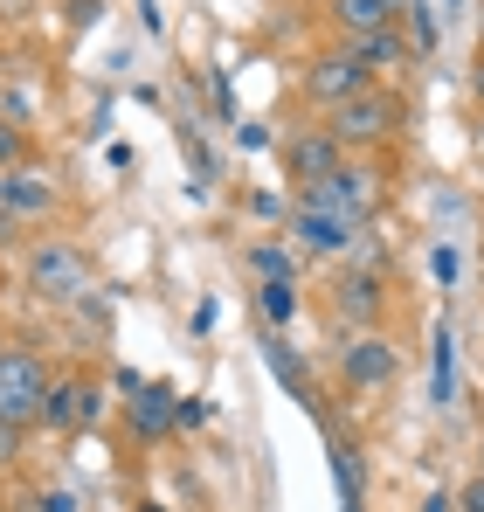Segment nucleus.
I'll return each mask as SVG.
<instances>
[{
	"label": "nucleus",
	"mask_w": 484,
	"mask_h": 512,
	"mask_svg": "<svg viewBox=\"0 0 484 512\" xmlns=\"http://www.w3.org/2000/svg\"><path fill=\"white\" fill-rule=\"evenodd\" d=\"M90 284H97V270H90V256L77 243H35L28 250V291L42 305H83Z\"/></svg>",
	"instance_id": "nucleus-1"
},
{
	"label": "nucleus",
	"mask_w": 484,
	"mask_h": 512,
	"mask_svg": "<svg viewBox=\"0 0 484 512\" xmlns=\"http://www.w3.org/2000/svg\"><path fill=\"white\" fill-rule=\"evenodd\" d=\"M49 360L35 353V346H7L0 353V416L14 429H28V423H42V402H49Z\"/></svg>",
	"instance_id": "nucleus-2"
},
{
	"label": "nucleus",
	"mask_w": 484,
	"mask_h": 512,
	"mask_svg": "<svg viewBox=\"0 0 484 512\" xmlns=\"http://www.w3.org/2000/svg\"><path fill=\"white\" fill-rule=\"evenodd\" d=\"M395 125H402V97L374 84V90H360L353 104H339L325 132H332L339 146H381V139H395Z\"/></svg>",
	"instance_id": "nucleus-3"
},
{
	"label": "nucleus",
	"mask_w": 484,
	"mask_h": 512,
	"mask_svg": "<svg viewBox=\"0 0 484 512\" xmlns=\"http://www.w3.org/2000/svg\"><path fill=\"white\" fill-rule=\"evenodd\" d=\"M298 201L305 208H325V215H346V222H374L381 187H374L367 167H339V173H325V180H312V187H298Z\"/></svg>",
	"instance_id": "nucleus-4"
},
{
	"label": "nucleus",
	"mask_w": 484,
	"mask_h": 512,
	"mask_svg": "<svg viewBox=\"0 0 484 512\" xmlns=\"http://www.w3.org/2000/svg\"><path fill=\"white\" fill-rule=\"evenodd\" d=\"M360 90H374V70L339 42V49H325V56H312V70H305V97L312 104H325V111H339V104H353Z\"/></svg>",
	"instance_id": "nucleus-5"
},
{
	"label": "nucleus",
	"mask_w": 484,
	"mask_h": 512,
	"mask_svg": "<svg viewBox=\"0 0 484 512\" xmlns=\"http://www.w3.org/2000/svg\"><path fill=\"white\" fill-rule=\"evenodd\" d=\"M339 374H346L353 395H381V388H395L402 353H395V340H381V333H353V340L339 346Z\"/></svg>",
	"instance_id": "nucleus-6"
},
{
	"label": "nucleus",
	"mask_w": 484,
	"mask_h": 512,
	"mask_svg": "<svg viewBox=\"0 0 484 512\" xmlns=\"http://www.w3.org/2000/svg\"><path fill=\"white\" fill-rule=\"evenodd\" d=\"M332 312H339L353 333H374V319L388 312V284H381V270H374V263L339 270V277H332Z\"/></svg>",
	"instance_id": "nucleus-7"
},
{
	"label": "nucleus",
	"mask_w": 484,
	"mask_h": 512,
	"mask_svg": "<svg viewBox=\"0 0 484 512\" xmlns=\"http://www.w3.org/2000/svg\"><path fill=\"white\" fill-rule=\"evenodd\" d=\"M360 229L367 222H346V215H325V208H291V236H298V256H353L360 250Z\"/></svg>",
	"instance_id": "nucleus-8"
},
{
	"label": "nucleus",
	"mask_w": 484,
	"mask_h": 512,
	"mask_svg": "<svg viewBox=\"0 0 484 512\" xmlns=\"http://www.w3.org/2000/svg\"><path fill=\"white\" fill-rule=\"evenodd\" d=\"M97 416H104V388H97V381H49L42 429H56V436H83V429H97Z\"/></svg>",
	"instance_id": "nucleus-9"
},
{
	"label": "nucleus",
	"mask_w": 484,
	"mask_h": 512,
	"mask_svg": "<svg viewBox=\"0 0 484 512\" xmlns=\"http://www.w3.org/2000/svg\"><path fill=\"white\" fill-rule=\"evenodd\" d=\"M0 208H7L14 222H42V215L63 208V187H56L49 173H35V167H7L0 173Z\"/></svg>",
	"instance_id": "nucleus-10"
},
{
	"label": "nucleus",
	"mask_w": 484,
	"mask_h": 512,
	"mask_svg": "<svg viewBox=\"0 0 484 512\" xmlns=\"http://www.w3.org/2000/svg\"><path fill=\"white\" fill-rule=\"evenodd\" d=\"M284 167H291L298 187H312V180H325V173L346 167V146H339L325 125H305V132H291V139H284Z\"/></svg>",
	"instance_id": "nucleus-11"
},
{
	"label": "nucleus",
	"mask_w": 484,
	"mask_h": 512,
	"mask_svg": "<svg viewBox=\"0 0 484 512\" xmlns=\"http://www.w3.org/2000/svg\"><path fill=\"white\" fill-rule=\"evenodd\" d=\"M242 270H249L256 284H298V250H284V243H249V250H242Z\"/></svg>",
	"instance_id": "nucleus-12"
},
{
	"label": "nucleus",
	"mask_w": 484,
	"mask_h": 512,
	"mask_svg": "<svg viewBox=\"0 0 484 512\" xmlns=\"http://www.w3.org/2000/svg\"><path fill=\"white\" fill-rule=\"evenodd\" d=\"M125 409H132V429H139V436H153V443L173 429V395H166V388H139Z\"/></svg>",
	"instance_id": "nucleus-13"
},
{
	"label": "nucleus",
	"mask_w": 484,
	"mask_h": 512,
	"mask_svg": "<svg viewBox=\"0 0 484 512\" xmlns=\"http://www.w3.org/2000/svg\"><path fill=\"white\" fill-rule=\"evenodd\" d=\"M256 319H263V333L298 326V284H256Z\"/></svg>",
	"instance_id": "nucleus-14"
},
{
	"label": "nucleus",
	"mask_w": 484,
	"mask_h": 512,
	"mask_svg": "<svg viewBox=\"0 0 484 512\" xmlns=\"http://www.w3.org/2000/svg\"><path fill=\"white\" fill-rule=\"evenodd\" d=\"M367 70H395V63H408V42H402V28H374V35H360V42H346Z\"/></svg>",
	"instance_id": "nucleus-15"
},
{
	"label": "nucleus",
	"mask_w": 484,
	"mask_h": 512,
	"mask_svg": "<svg viewBox=\"0 0 484 512\" xmlns=\"http://www.w3.org/2000/svg\"><path fill=\"white\" fill-rule=\"evenodd\" d=\"M339 28H346V42H360L374 28H395V7L388 0H339Z\"/></svg>",
	"instance_id": "nucleus-16"
},
{
	"label": "nucleus",
	"mask_w": 484,
	"mask_h": 512,
	"mask_svg": "<svg viewBox=\"0 0 484 512\" xmlns=\"http://www.w3.org/2000/svg\"><path fill=\"white\" fill-rule=\"evenodd\" d=\"M263 360H270V367H277V381H284V388H291V395H298V402H319V395H312V374H305V360H291V353H284V340H277V333H263Z\"/></svg>",
	"instance_id": "nucleus-17"
},
{
	"label": "nucleus",
	"mask_w": 484,
	"mask_h": 512,
	"mask_svg": "<svg viewBox=\"0 0 484 512\" xmlns=\"http://www.w3.org/2000/svg\"><path fill=\"white\" fill-rule=\"evenodd\" d=\"M332 471H339V492H346V506H360V485H367V464H360V443H332Z\"/></svg>",
	"instance_id": "nucleus-18"
},
{
	"label": "nucleus",
	"mask_w": 484,
	"mask_h": 512,
	"mask_svg": "<svg viewBox=\"0 0 484 512\" xmlns=\"http://www.w3.org/2000/svg\"><path fill=\"white\" fill-rule=\"evenodd\" d=\"M395 28H408L415 56H429V49H436V21H429V7H422V0H408L402 14H395Z\"/></svg>",
	"instance_id": "nucleus-19"
},
{
	"label": "nucleus",
	"mask_w": 484,
	"mask_h": 512,
	"mask_svg": "<svg viewBox=\"0 0 484 512\" xmlns=\"http://www.w3.org/2000/svg\"><path fill=\"white\" fill-rule=\"evenodd\" d=\"M21 153H28V132H21V125H14V118L0 111V173L21 167Z\"/></svg>",
	"instance_id": "nucleus-20"
},
{
	"label": "nucleus",
	"mask_w": 484,
	"mask_h": 512,
	"mask_svg": "<svg viewBox=\"0 0 484 512\" xmlns=\"http://www.w3.org/2000/svg\"><path fill=\"white\" fill-rule=\"evenodd\" d=\"M14 457H21V429L0 416V471H14Z\"/></svg>",
	"instance_id": "nucleus-21"
},
{
	"label": "nucleus",
	"mask_w": 484,
	"mask_h": 512,
	"mask_svg": "<svg viewBox=\"0 0 484 512\" xmlns=\"http://www.w3.org/2000/svg\"><path fill=\"white\" fill-rule=\"evenodd\" d=\"M42 512H83V506H77L70 485H56V492H42Z\"/></svg>",
	"instance_id": "nucleus-22"
},
{
	"label": "nucleus",
	"mask_w": 484,
	"mask_h": 512,
	"mask_svg": "<svg viewBox=\"0 0 484 512\" xmlns=\"http://www.w3.org/2000/svg\"><path fill=\"white\" fill-rule=\"evenodd\" d=\"M457 512H484V471L464 485V492H457Z\"/></svg>",
	"instance_id": "nucleus-23"
},
{
	"label": "nucleus",
	"mask_w": 484,
	"mask_h": 512,
	"mask_svg": "<svg viewBox=\"0 0 484 512\" xmlns=\"http://www.w3.org/2000/svg\"><path fill=\"white\" fill-rule=\"evenodd\" d=\"M201 416H208L201 402H173V429H194V423H201Z\"/></svg>",
	"instance_id": "nucleus-24"
},
{
	"label": "nucleus",
	"mask_w": 484,
	"mask_h": 512,
	"mask_svg": "<svg viewBox=\"0 0 484 512\" xmlns=\"http://www.w3.org/2000/svg\"><path fill=\"white\" fill-rule=\"evenodd\" d=\"M97 14H104L97 0H70V21H77V28H83V21H97Z\"/></svg>",
	"instance_id": "nucleus-25"
},
{
	"label": "nucleus",
	"mask_w": 484,
	"mask_h": 512,
	"mask_svg": "<svg viewBox=\"0 0 484 512\" xmlns=\"http://www.w3.org/2000/svg\"><path fill=\"white\" fill-rule=\"evenodd\" d=\"M422 512H457V492H429V499H422Z\"/></svg>",
	"instance_id": "nucleus-26"
},
{
	"label": "nucleus",
	"mask_w": 484,
	"mask_h": 512,
	"mask_svg": "<svg viewBox=\"0 0 484 512\" xmlns=\"http://www.w3.org/2000/svg\"><path fill=\"white\" fill-rule=\"evenodd\" d=\"M28 7H35V0H0V21H21Z\"/></svg>",
	"instance_id": "nucleus-27"
},
{
	"label": "nucleus",
	"mask_w": 484,
	"mask_h": 512,
	"mask_svg": "<svg viewBox=\"0 0 484 512\" xmlns=\"http://www.w3.org/2000/svg\"><path fill=\"white\" fill-rule=\"evenodd\" d=\"M14 229H21V222H14V215L0 208V243H14Z\"/></svg>",
	"instance_id": "nucleus-28"
},
{
	"label": "nucleus",
	"mask_w": 484,
	"mask_h": 512,
	"mask_svg": "<svg viewBox=\"0 0 484 512\" xmlns=\"http://www.w3.org/2000/svg\"><path fill=\"white\" fill-rule=\"evenodd\" d=\"M471 90H478V97H484V56H478V63H471Z\"/></svg>",
	"instance_id": "nucleus-29"
},
{
	"label": "nucleus",
	"mask_w": 484,
	"mask_h": 512,
	"mask_svg": "<svg viewBox=\"0 0 484 512\" xmlns=\"http://www.w3.org/2000/svg\"><path fill=\"white\" fill-rule=\"evenodd\" d=\"M132 512H166V506H160V499H146V506H132Z\"/></svg>",
	"instance_id": "nucleus-30"
},
{
	"label": "nucleus",
	"mask_w": 484,
	"mask_h": 512,
	"mask_svg": "<svg viewBox=\"0 0 484 512\" xmlns=\"http://www.w3.org/2000/svg\"><path fill=\"white\" fill-rule=\"evenodd\" d=\"M388 7H395V14H402V7H408V0H388Z\"/></svg>",
	"instance_id": "nucleus-31"
},
{
	"label": "nucleus",
	"mask_w": 484,
	"mask_h": 512,
	"mask_svg": "<svg viewBox=\"0 0 484 512\" xmlns=\"http://www.w3.org/2000/svg\"><path fill=\"white\" fill-rule=\"evenodd\" d=\"M0 353H7V340H0Z\"/></svg>",
	"instance_id": "nucleus-32"
}]
</instances>
